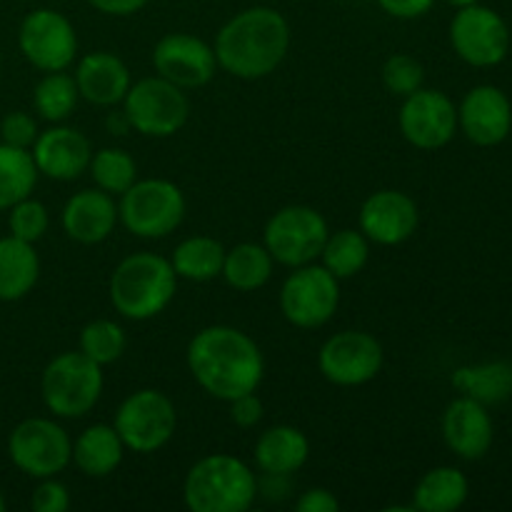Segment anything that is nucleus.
<instances>
[{"label": "nucleus", "mask_w": 512, "mask_h": 512, "mask_svg": "<svg viewBox=\"0 0 512 512\" xmlns=\"http://www.w3.org/2000/svg\"><path fill=\"white\" fill-rule=\"evenodd\" d=\"M375 3H378L390 18L415 20V18H423L425 13H430L435 0H375Z\"/></svg>", "instance_id": "ea45409f"}, {"label": "nucleus", "mask_w": 512, "mask_h": 512, "mask_svg": "<svg viewBox=\"0 0 512 512\" xmlns=\"http://www.w3.org/2000/svg\"><path fill=\"white\" fill-rule=\"evenodd\" d=\"M290 48V25L280 10L253 5L235 13L215 38L218 68L240 80L268 78Z\"/></svg>", "instance_id": "f03ea898"}, {"label": "nucleus", "mask_w": 512, "mask_h": 512, "mask_svg": "<svg viewBox=\"0 0 512 512\" xmlns=\"http://www.w3.org/2000/svg\"><path fill=\"white\" fill-rule=\"evenodd\" d=\"M400 133L420 150L445 148L458 130V108L440 90L420 88L400 105Z\"/></svg>", "instance_id": "2eb2a0df"}, {"label": "nucleus", "mask_w": 512, "mask_h": 512, "mask_svg": "<svg viewBox=\"0 0 512 512\" xmlns=\"http://www.w3.org/2000/svg\"><path fill=\"white\" fill-rule=\"evenodd\" d=\"M383 345L365 330H340L330 335L318 353V368L325 380L340 388L365 385L383 368Z\"/></svg>", "instance_id": "4468645a"}, {"label": "nucleus", "mask_w": 512, "mask_h": 512, "mask_svg": "<svg viewBox=\"0 0 512 512\" xmlns=\"http://www.w3.org/2000/svg\"><path fill=\"white\" fill-rule=\"evenodd\" d=\"M125 330L115 320H93L80 330V353L88 355L98 365H110L125 353Z\"/></svg>", "instance_id": "72a5a7b5"}, {"label": "nucleus", "mask_w": 512, "mask_h": 512, "mask_svg": "<svg viewBox=\"0 0 512 512\" xmlns=\"http://www.w3.org/2000/svg\"><path fill=\"white\" fill-rule=\"evenodd\" d=\"M453 385L468 398H475L483 405L503 403L512 398V363L498 360V363L468 365L453 373Z\"/></svg>", "instance_id": "c85d7f7f"}, {"label": "nucleus", "mask_w": 512, "mask_h": 512, "mask_svg": "<svg viewBox=\"0 0 512 512\" xmlns=\"http://www.w3.org/2000/svg\"><path fill=\"white\" fill-rule=\"evenodd\" d=\"M458 128L480 148L500 145L512 130V103L498 85H475L458 105Z\"/></svg>", "instance_id": "f3484780"}, {"label": "nucleus", "mask_w": 512, "mask_h": 512, "mask_svg": "<svg viewBox=\"0 0 512 512\" xmlns=\"http://www.w3.org/2000/svg\"><path fill=\"white\" fill-rule=\"evenodd\" d=\"M118 220L113 195L100 188H85L70 195L60 215L65 235L80 245H98L108 240Z\"/></svg>", "instance_id": "412c9836"}, {"label": "nucleus", "mask_w": 512, "mask_h": 512, "mask_svg": "<svg viewBox=\"0 0 512 512\" xmlns=\"http://www.w3.org/2000/svg\"><path fill=\"white\" fill-rule=\"evenodd\" d=\"M30 508L35 512H65L70 508V493L60 480L43 478L30 495Z\"/></svg>", "instance_id": "4c0bfd02"}, {"label": "nucleus", "mask_w": 512, "mask_h": 512, "mask_svg": "<svg viewBox=\"0 0 512 512\" xmlns=\"http://www.w3.org/2000/svg\"><path fill=\"white\" fill-rule=\"evenodd\" d=\"M125 445L113 425L95 423L73 443V463L88 478H105L123 463Z\"/></svg>", "instance_id": "b1692460"}, {"label": "nucleus", "mask_w": 512, "mask_h": 512, "mask_svg": "<svg viewBox=\"0 0 512 512\" xmlns=\"http://www.w3.org/2000/svg\"><path fill=\"white\" fill-rule=\"evenodd\" d=\"M73 78L80 98L88 100L90 105H100V108H113V105L123 103L125 93L133 85L128 65L108 50L83 55Z\"/></svg>", "instance_id": "4be33fe9"}, {"label": "nucleus", "mask_w": 512, "mask_h": 512, "mask_svg": "<svg viewBox=\"0 0 512 512\" xmlns=\"http://www.w3.org/2000/svg\"><path fill=\"white\" fill-rule=\"evenodd\" d=\"M450 45L473 68H493L510 50V28L498 10L473 3L450 20Z\"/></svg>", "instance_id": "f8f14e48"}, {"label": "nucleus", "mask_w": 512, "mask_h": 512, "mask_svg": "<svg viewBox=\"0 0 512 512\" xmlns=\"http://www.w3.org/2000/svg\"><path fill=\"white\" fill-rule=\"evenodd\" d=\"M30 155H33L40 175L68 183V180L80 178L88 170L93 148L80 130L55 123L53 128L38 135V140L30 148Z\"/></svg>", "instance_id": "6ab92c4d"}, {"label": "nucleus", "mask_w": 512, "mask_h": 512, "mask_svg": "<svg viewBox=\"0 0 512 512\" xmlns=\"http://www.w3.org/2000/svg\"><path fill=\"white\" fill-rule=\"evenodd\" d=\"M153 65L155 75L183 90L203 88L218 70L215 50L203 38L190 33L163 35L153 48Z\"/></svg>", "instance_id": "dca6fc26"}, {"label": "nucleus", "mask_w": 512, "mask_h": 512, "mask_svg": "<svg viewBox=\"0 0 512 512\" xmlns=\"http://www.w3.org/2000/svg\"><path fill=\"white\" fill-rule=\"evenodd\" d=\"M470 483L463 470L440 465L428 470L413 490V508L420 512H453L468 500Z\"/></svg>", "instance_id": "a878e982"}, {"label": "nucleus", "mask_w": 512, "mask_h": 512, "mask_svg": "<svg viewBox=\"0 0 512 512\" xmlns=\"http://www.w3.org/2000/svg\"><path fill=\"white\" fill-rule=\"evenodd\" d=\"M328 220L310 205H288L280 208L265 225V248L275 263L300 268L320 258L328 240Z\"/></svg>", "instance_id": "1a4fd4ad"}, {"label": "nucleus", "mask_w": 512, "mask_h": 512, "mask_svg": "<svg viewBox=\"0 0 512 512\" xmlns=\"http://www.w3.org/2000/svg\"><path fill=\"white\" fill-rule=\"evenodd\" d=\"M320 258H323V268L330 270L338 280L355 278L363 273L370 260V240L365 238L363 230L343 228L328 235Z\"/></svg>", "instance_id": "7c9ffc66"}, {"label": "nucleus", "mask_w": 512, "mask_h": 512, "mask_svg": "<svg viewBox=\"0 0 512 512\" xmlns=\"http://www.w3.org/2000/svg\"><path fill=\"white\" fill-rule=\"evenodd\" d=\"M20 53L43 73L68 70L78 58V33L63 13L35 8L23 18L18 30Z\"/></svg>", "instance_id": "ddd939ff"}, {"label": "nucleus", "mask_w": 512, "mask_h": 512, "mask_svg": "<svg viewBox=\"0 0 512 512\" xmlns=\"http://www.w3.org/2000/svg\"><path fill=\"white\" fill-rule=\"evenodd\" d=\"M118 218L138 238H168L180 228L185 218V195L170 180H135L120 195Z\"/></svg>", "instance_id": "423d86ee"}, {"label": "nucleus", "mask_w": 512, "mask_h": 512, "mask_svg": "<svg viewBox=\"0 0 512 512\" xmlns=\"http://www.w3.org/2000/svg\"><path fill=\"white\" fill-rule=\"evenodd\" d=\"M188 368L205 393L230 403L258 390L265 358L248 333L233 325H210L190 340Z\"/></svg>", "instance_id": "f257e3e1"}, {"label": "nucleus", "mask_w": 512, "mask_h": 512, "mask_svg": "<svg viewBox=\"0 0 512 512\" xmlns=\"http://www.w3.org/2000/svg\"><path fill=\"white\" fill-rule=\"evenodd\" d=\"M230 420L238 428H255L263 420V403L255 393H245L240 398L230 400Z\"/></svg>", "instance_id": "58836bf2"}, {"label": "nucleus", "mask_w": 512, "mask_h": 512, "mask_svg": "<svg viewBox=\"0 0 512 512\" xmlns=\"http://www.w3.org/2000/svg\"><path fill=\"white\" fill-rule=\"evenodd\" d=\"M445 445L463 460H480L493 448L495 425L488 408L475 398L460 395L445 408L443 415Z\"/></svg>", "instance_id": "aec40b11"}, {"label": "nucleus", "mask_w": 512, "mask_h": 512, "mask_svg": "<svg viewBox=\"0 0 512 512\" xmlns=\"http://www.w3.org/2000/svg\"><path fill=\"white\" fill-rule=\"evenodd\" d=\"M90 8H95L103 15H115V18H125L138 10H143L150 0H85Z\"/></svg>", "instance_id": "79ce46f5"}, {"label": "nucleus", "mask_w": 512, "mask_h": 512, "mask_svg": "<svg viewBox=\"0 0 512 512\" xmlns=\"http://www.w3.org/2000/svg\"><path fill=\"white\" fill-rule=\"evenodd\" d=\"M445 3H448V5H453L455 10H460V8H468V5L478 3V0H445Z\"/></svg>", "instance_id": "c03bdc74"}, {"label": "nucleus", "mask_w": 512, "mask_h": 512, "mask_svg": "<svg viewBox=\"0 0 512 512\" xmlns=\"http://www.w3.org/2000/svg\"><path fill=\"white\" fill-rule=\"evenodd\" d=\"M5 510V498H3V493H0V512Z\"/></svg>", "instance_id": "a18cd8bd"}, {"label": "nucleus", "mask_w": 512, "mask_h": 512, "mask_svg": "<svg viewBox=\"0 0 512 512\" xmlns=\"http://www.w3.org/2000/svg\"><path fill=\"white\" fill-rule=\"evenodd\" d=\"M40 278V258L33 243L13 238H0V300L15 303L35 288Z\"/></svg>", "instance_id": "393cba45"}, {"label": "nucleus", "mask_w": 512, "mask_h": 512, "mask_svg": "<svg viewBox=\"0 0 512 512\" xmlns=\"http://www.w3.org/2000/svg\"><path fill=\"white\" fill-rule=\"evenodd\" d=\"M418 223V205L403 190H378L360 205V230L378 245L405 243L415 235Z\"/></svg>", "instance_id": "a211bd4d"}, {"label": "nucleus", "mask_w": 512, "mask_h": 512, "mask_svg": "<svg viewBox=\"0 0 512 512\" xmlns=\"http://www.w3.org/2000/svg\"><path fill=\"white\" fill-rule=\"evenodd\" d=\"M380 78H383L385 90H388L390 95L408 98V95H413L415 90L423 88L425 70H423V63H420L418 58H413V55L395 53L383 63Z\"/></svg>", "instance_id": "f704fd0d"}, {"label": "nucleus", "mask_w": 512, "mask_h": 512, "mask_svg": "<svg viewBox=\"0 0 512 512\" xmlns=\"http://www.w3.org/2000/svg\"><path fill=\"white\" fill-rule=\"evenodd\" d=\"M225 263V248L215 238L208 235H193L185 238L183 243L175 245L173 255H170V265H173L175 275L190 283H208L223 273Z\"/></svg>", "instance_id": "bb28decb"}, {"label": "nucleus", "mask_w": 512, "mask_h": 512, "mask_svg": "<svg viewBox=\"0 0 512 512\" xmlns=\"http://www.w3.org/2000/svg\"><path fill=\"white\" fill-rule=\"evenodd\" d=\"M103 365L78 350L60 353L45 365L40 378L43 403L55 418L75 420L88 415L103 393Z\"/></svg>", "instance_id": "39448f33"}, {"label": "nucleus", "mask_w": 512, "mask_h": 512, "mask_svg": "<svg viewBox=\"0 0 512 512\" xmlns=\"http://www.w3.org/2000/svg\"><path fill=\"white\" fill-rule=\"evenodd\" d=\"M340 305V280L323 265H300L280 288V310L295 328L313 330L330 323Z\"/></svg>", "instance_id": "9b49d317"}, {"label": "nucleus", "mask_w": 512, "mask_h": 512, "mask_svg": "<svg viewBox=\"0 0 512 512\" xmlns=\"http://www.w3.org/2000/svg\"><path fill=\"white\" fill-rule=\"evenodd\" d=\"M273 255L260 243H240L225 250L223 278L240 293H255L273 278Z\"/></svg>", "instance_id": "cd10ccee"}, {"label": "nucleus", "mask_w": 512, "mask_h": 512, "mask_svg": "<svg viewBox=\"0 0 512 512\" xmlns=\"http://www.w3.org/2000/svg\"><path fill=\"white\" fill-rule=\"evenodd\" d=\"M113 428L118 430L125 448L133 453H155L170 443L178 428L175 403L160 390H135L120 403Z\"/></svg>", "instance_id": "6e6552de"}, {"label": "nucleus", "mask_w": 512, "mask_h": 512, "mask_svg": "<svg viewBox=\"0 0 512 512\" xmlns=\"http://www.w3.org/2000/svg\"><path fill=\"white\" fill-rule=\"evenodd\" d=\"M78 85H75L73 75H68L65 70L58 73H45V78H40V83L33 90V105L35 113L40 115L48 123H63L78 108Z\"/></svg>", "instance_id": "2f4dec72"}, {"label": "nucleus", "mask_w": 512, "mask_h": 512, "mask_svg": "<svg viewBox=\"0 0 512 512\" xmlns=\"http://www.w3.org/2000/svg\"><path fill=\"white\" fill-rule=\"evenodd\" d=\"M8 455L15 468L30 478H55L73 460V440L55 420L28 418L8 435Z\"/></svg>", "instance_id": "9d476101"}, {"label": "nucleus", "mask_w": 512, "mask_h": 512, "mask_svg": "<svg viewBox=\"0 0 512 512\" xmlns=\"http://www.w3.org/2000/svg\"><path fill=\"white\" fill-rule=\"evenodd\" d=\"M295 508L300 512H338L340 500L328 488H310L300 495Z\"/></svg>", "instance_id": "a19ab883"}, {"label": "nucleus", "mask_w": 512, "mask_h": 512, "mask_svg": "<svg viewBox=\"0 0 512 512\" xmlns=\"http://www.w3.org/2000/svg\"><path fill=\"white\" fill-rule=\"evenodd\" d=\"M38 135V123H35L33 115L23 113V110H13V113H8L0 120V140L15 145V148L30 150L35 140H38Z\"/></svg>", "instance_id": "e433bc0d"}, {"label": "nucleus", "mask_w": 512, "mask_h": 512, "mask_svg": "<svg viewBox=\"0 0 512 512\" xmlns=\"http://www.w3.org/2000/svg\"><path fill=\"white\" fill-rule=\"evenodd\" d=\"M310 443L295 425H273L255 440V463L270 478L293 475L308 463Z\"/></svg>", "instance_id": "5701e85b"}, {"label": "nucleus", "mask_w": 512, "mask_h": 512, "mask_svg": "<svg viewBox=\"0 0 512 512\" xmlns=\"http://www.w3.org/2000/svg\"><path fill=\"white\" fill-rule=\"evenodd\" d=\"M123 113L135 133L145 138H170L188 123L190 100L183 88L153 75L130 85L123 98Z\"/></svg>", "instance_id": "0eeeda50"}, {"label": "nucleus", "mask_w": 512, "mask_h": 512, "mask_svg": "<svg viewBox=\"0 0 512 512\" xmlns=\"http://www.w3.org/2000/svg\"><path fill=\"white\" fill-rule=\"evenodd\" d=\"M38 175L30 150L0 140V210L13 208L18 200L28 198L35 190Z\"/></svg>", "instance_id": "c756f323"}, {"label": "nucleus", "mask_w": 512, "mask_h": 512, "mask_svg": "<svg viewBox=\"0 0 512 512\" xmlns=\"http://www.w3.org/2000/svg\"><path fill=\"white\" fill-rule=\"evenodd\" d=\"M108 130L113 135H125V133H128L130 123H128V118H125V113H110Z\"/></svg>", "instance_id": "37998d69"}, {"label": "nucleus", "mask_w": 512, "mask_h": 512, "mask_svg": "<svg viewBox=\"0 0 512 512\" xmlns=\"http://www.w3.org/2000/svg\"><path fill=\"white\" fill-rule=\"evenodd\" d=\"M178 275L170 260L155 253H133L110 275V303L123 318L150 320L163 313L175 298Z\"/></svg>", "instance_id": "7ed1b4c3"}, {"label": "nucleus", "mask_w": 512, "mask_h": 512, "mask_svg": "<svg viewBox=\"0 0 512 512\" xmlns=\"http://www.w3.org/2000/svg\"><path fill=\"white\" fill-rule=\"evenodd\" d=\"M8 228L13 238L35 245L50 228L48 208L28 195V198L18 200L13 208H8Z\"/></svg>", "instance_id": "c9c22d12"}, {"label": "nucleus", "mask_w": 512, "mask_h": 512, "mask_svg": "<svg viewBox=\"0 0 512 512\" xmlns=\"http://www.w3.org/2000/svg\"><path fill=\"white\" fill-rule=\"evenodd\" d=\"M255 495V473L228 453L198 460L183 483V500L193 512H245L255 503Z\"/></svg>", "instance_id": "20e7f679"}, {"label": "nucleus", "mask_w": 512, "mask_h": 512, "mask_svg": "<svg viewBox=\"0 0 512 512\" xmlns=\"http://www.w3.org/2000/svg\"><path fill=\"white\" fill-rule=\"evenodd\" d=\"M88 170L95 188L110 195H123L138 180V165L123 148H103L93 153Z\"/></svg>", "instance_id": "473e14b6"}]
</instances>
